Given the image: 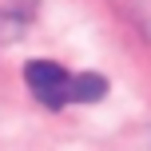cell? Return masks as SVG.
I'll list each match as a JSON object with an SVG mask.
<instances>
[{"mask_svg":"<svg viewBox=\"0 0 151 151\" xmlns=\"http://www.w3.org/2000/svg\"><path fill=\"white\" fill-rule=\"evenodd\" d=\"M24 83L28 91L40 99L44 107L60 111L68 104H96L107 96V80L104 76H88V72H68L56 60H32L24 68Z\"/></svg>","mask_w":151,"mask_h":151,"instance_id":"6da1fadb","label":"cell"}]
</instances>
